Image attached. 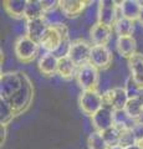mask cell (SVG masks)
Masks as SVG:
<instances>
[{"label": "cell", "mask_w": 143, "mask_h": 149, "mask_svg": "<svg viewBox=\"0 0 143 149\" xmlns=\"http://www.w3.org/2000/svg\"><path fill=\"white\" fill-rule=\"evenodd\" d=\"M68 37H70V29L65 22L57 25H50L39 44L40 49L45 50V52H55L62 41Z\"/></svg>", "instance_id": "cell-1"}, {"label": "cell", "mask_w": 143, "mask_h": 149, "mask_svg": "<svg viewBox=\"0 0 143 149\" xmlns=\"http://www.w3.org/2000/svg\"><path fill=\"white\" fill-rule=\"evenodd\" d=\"M34 97V86L33 82L27 74L22 72V86L15 95H14L10 100H8L9 104L11 106V108L15 112V114H21L29 108V106L33 102Z\"/></svg>", "instance_id": "cell-2"}, {"label": "cell", "mask_w": 143, "mask_h": 149, "mask_svg": "<svg viewBox=\"0 0 143 149\" xmlns=\"http://www.w3.org/2000/svg\"><path fill=\"white\" fill-rule=\"evenodd\" d=\"M40 45L27 37L26 35H20L14 44V52L20 62L29 63L36 58L39 54Z\"/></svg>", "instance_id": "cell-3"}, {"label": "cell", "mask_w": 143, "mask_h": 149, "mask_svg": "<svg viewBox=\"0 0 143 149\" xmlns=\"http://www.w3.org/2000/svg\"><path fill=\"white\" fill-rule=\"evenodd\" d=\"M76 81L78 87L82 91L90 90H98L100 85V73L98 70L91 63H86L84 66H80L76 73Z\"/></svg>", "instance_id": "cell-4"}, {"label": "cell", "mask_w": 143, "mask_h": 149, "mask_svg": "<svg viewBox=\"0 0 143 149\" xmlns=\"http://www.w3.org/2000/svg\"><path fill=\"white\" fill-rule=\"evenodd\" d=\"M78 103L84 114L92 117L103 107V98L98 90L82 91L78 97Z\"/></svg>", "instance_id": "cell-5"}, {"label": "cell", "mask_w": 143, "mask_h": 149, "mask_svg": "<svg viewBox=\"0 0 143 149\" xmlns=\"http://www.w3.org/2000/svg\"><path fill=\"white\" fill-rule=\"evenodd\" d=\"M22 86V72L10 71L0 77V95L3 100H10Z\"/></svg>", "instance_id": "cell-6"}, {"label": "cell", "mask_w": 143, "mask_h": 149, "mask_svg": "<svg viewBox=\"0 0 143 149\" xmlns=\"http://www.w3.org/2000/svg\"><path fill=\"white\" fill-rule=\"evenodd\" d=\"M91 50H92V45L90 42H87L84 39H75L71 42V47H70V52L68 56L77 67L84 66L86 63H90V56H91Z\"/></svg>", "instance_id": "cell-7"}, {"label": "cell", "mask_w": 143, "mask_h": 149, "mask_svg": "<svg viewBox=\"0 0 143 149\" xmlns=\"http://www.w3.org/2000/svg\"><path fill=\"white\" fill-rule=\"evenodd\" d=\"M118 19V1L102 0L97 5V22L113 27Z\"/></svg>", "instance_id": "cell-8"}, {"label": "cell", "mask_w": 143, "mask_h": 149, "mask_svg": "<svg viewBox=\"0 0 143 149\" xmlns=\"http://www.w3.org/2000/svg\"><path fill=\"white\" fill-rule=\"evenodd\" d=\"M102 98H103V106L110 107L113 111L124 109V107L130 101L124 87H119V86L106 90L102 93Z\"/></svg>", "instance_id": "cell-9"}, {"label": "cell", "mask_w": 143, "mask_h": 149, "mask_svg": "<svg viewBox=\"0 0 143 149\" xmlns=\"http://www.w3.org/2000/svg\"><path fill=\"white\" fill-rule=\"evenodd\" d=\"M113 55L107 46H92L90 63L98 70H107L112 65Z\"/></svg>", "instance_id": "cell-10"}, {"label": "cell", "mask_w": 143, "mask_h": 149, "mask_svg": "<svg viewBox=\"0 0 143 149\" xmlns=\"http://www.w3.org/2000/svg\"><path fill=\"white\" fill-rule=\"evenodd\" d=\"M91 125L96 132L102 133L103 130L108 129L114 125L113 122V109L110 107H102L97 113L91 117Z\"/></svg>", "instance_id": "cell-11"}, {"label": "cell", "mask_w": 143, "mask_h": 149, "mask_svg": "<svg viewBox=\"0 0 143 149\" xmlns=\"http://www.w3.org/2000/svg\"><path fill=\"white\" fill-rule=\"evenodd\" d=\"M112 37V27L95 22L90 30V41L92 46H107Z\"/></svg>", "instance_id": "cell-12"}, {"label": "cell", "mask_w": 143, "mask_h": 149, "mask_svg": "<svg viewBox=\"0 0 143 149\" xmlns=\"http://www.w3.org/2000/svg\"><path fill=\"white\" fill-rule=\"evenodd\" d=\"M25 25H26V34L25 35L38 44H40V41L44 37L46 30H47L50 26L45 17L27 20L25 22Z\"/></svg>", "instance_id": "cell-13"}, {"label": "cell", "mask_w": 143, "mask_h": 149, "mask_svg": "<svg viewBox=\"0 0 143 149\" xmlns=\"http://www.w3.org/2000/svg\"><path fill=\"white\" fill-rule=\"evenodd\" d=\"M87 4H91V1H80V0H62L60 1V11L63 14L65 17L75 19L80 16L85 11Z\"/></svg>", "instance_id": "cell-14"}, {"label": "cell", "mask_w": 143, "mask_h": 149, "mask_svg": "<svg viewBox=\"0 0 143 149\" xmlns=\"http://www.w3.org/2000/svg\"><path fill=\"white\" fill-rule=\"evenodd\" d=\"M59 57H56L52 52H45L39 58V70L40 72L45 76H55L57 74V67H59Z\"/></svg>", "instance_id": "cell-15"}, {"label": "cell", "mask_w": 143, "mask_h": 149, "mask_svg": "<svg viewBox=\"0 0 143 149\" xmlns=\"http://www.w3.org/2000/svg\"><path fill=\"white\" fill-rule=\"evenodd\" d=\"M116 49L121 57L131 58L133 55L137 54V41L133 36H122L117 37Z\"/></svg>", "instance_id": "cell-16"}, {"label": "cell", "mask_w": 143, "mask_h": 149, "mask_svg": "<svg viewBox=\"0 0 143 149\" xmlns=\"http://www.w3.org/2000/svg\"><path fill=\"white\" fill-rule=\"evenodd\" d=\"M128 61V68L132 78L137 82V85L140 87H143V54L137 52L133 55L131 58L127 60Z\"/></svg>", "instance_id": "cell-17"}, {"label": "cell", "mask_w": 143, "mask_h": 149, "mask_svg": "<svg viewBox=\"0 0 143 149\" xmlns=\"http://www.w3.org/2000/svg\"><path fill=\"white\" fill-rule=\"evenodd\" d=\"M118 3H119V8L122 10L123 17H126L131 21L138 20L142 8L141 1H138V0H123V1H118Z\"/></svg>", "instance_id": "cell-18"}, {"label": "cell", "mask_w": 143, "mask_h": 149, "mask_svg": "<svg viewBox=\"0 0 143 149\" xmlns=\"http://www.w3.org/2000/svg\"><path fill=\"white\" fill-rule=\"evenodd\" d=\"M78 67L75 65L70 57H62L59 60V67H57V76L62 80H71L72 77H76Z\"/></svg>", "instance_id": "cell-19"}, {"label": "cell", "mask_w": 143, "mask_h": 149, "mask_svg": "<svg viewBox=\"0 0 143 149\" xmlns=\"http://www.w3.org/2000/svg\"><path fill=\"white\" fill-rule=\"evenodd\" d=\"M5 11L14 19H25L27 0H6L4 1Z\"/></svg>", "instance_id": "cell-20"}, {"label": "cell", "mask_w": 143, "mask_h": 149, "mask_svg": "<svg viewBox=\"0 0 143 149\" xmlns=\"http://www.w3.org/2000/svg\"><path fill=\"white\" fill-rule=\"evenodd\" d=\"M113 122L114 125L119 129H132L136 125V120L130 118V116L126 113L124 109H116L113 111Z\"/></svg>", "instance_id": "cell-21"}, {"label": "cell", "mask_w": 143, "mask_h": 149, "mask_svg": "<svg viewBox=\"0 0 143 149\" xmlns=\"http://www.w3.org/2000/svg\"><path fill=\"white\" fill-rule=\"evenodd\" d=\"M45 16V11L41 4V0H27L26 11H25V20H34Z\"/></svg>", "instance_id": "cell-22"}, {"label": "cell", "mask_w": 143, "mask_h": 149, "mask_svg": "<svg viewBox=\"0 0 143 149\" xmlns=\"http://www.w3.org/2000/svg\"><path fill=\"white\" fill-rule=\"evenodd\" d=\"M113 30L116 32L117 37L133 36V32H135V21H131L126 17H122L116 21V24L113 26Z\"/></svg>", "instance_id": "cell-23"}, {"label": "cell", "mask_w": 143, "mask_h": 149, "mask_svg": "<svg viewBox=\"0 0 143 149\" xmlns=\"http://www.w3.org/2000/svg\"><path fill=\"white\" fill-rule=\"evenodd\" d=\"M124 111L130 116V118L136 120V122H140L143 117V106L137 98L128 101V103L124 107Z\"/></svg>", "instance_id": "cell-24"}, {"label": "cell", "mask_w": 143, "mask_h": 149, "mask_svg": "<svg viewBox=\"0 0 143 149\" xmlns=\"http://www.w3.org/2000/svg\"><path fill=\"white\" fill-rule=\"evenodd\" d=\"M101 134H102L103 139L106 141V143L108 144L110 148L119 147V141H121V129L117 128L116 125H113V127L103 130Z\"/></svg>", "instance_id": "cell-25"}, {"label": "cell", "mask_w": 143, "mask_h": 149, "mask_svg": "<svg viewBox=\"0 0 143 149\" xmlns=\"http://www.w3.org/2000/svg\"><path fill=\"white\" fill-rule=\"evenodd\" d=\"M15 116H16L15 112L11 108V106L9 104V102L1 98V101H0V120H1V125L10 124V122Z\"/></svg>", "instance_id": "cell-26"}, {"label": "cell", "mask_w": 143, "mask_h": 149, "mask_svg": "<svg viewBox=\"0 0 143 149\" xmlns=\"http://www.w3.org/2000/svg\"><path fill=\"white\" fill-rule=\"evenodd\" d=\"M87 144H89V149H110L108 144L106 143L102 134L100 132H91L87 138Z\"/></svg>", "instance_id": "cell-27"}, {"label": "cell", "mask_w": 143, "mask_h": 149, "mask_svg": "<svg viewBox=\"0 0 143 149\" xmlns=\"http://www.w3.org/2000/svg\"><path fill=\"white\" fill-rule=\"evenodd\" d=\"M124 90H126L127 95H128V98L130 100H135L138 97V93H140L141 87L137 85V82L133 80L132 76H128L127 80L124 81Z\"/></svg>", "instance_id": "cell-28"}, {"label": "cell", "mask_w": 143, "mask_h": 149, "mask_svg": "<svg viewBox=\"0 0 143 149\" xmlns=\"http://www.w3.org/2000/svg\"><path fill=\"white\" fill-rule=\"evenodd\" d=\"M136 137L133 134L132 129H122L121 130V141H119V147L126 149L131 146H135L136 144Z\"/></svg>", "instance_id": "cell-29"}, {"label": "cell", "mask_w": 143, "mask_h": 149, "mask_svg": "<svg viewBox=\"0 0 143 149\" xmlns=\"http://www.w3.org/2000/svg\"><path fill=\"white\" fill-rule=\"evenodd\" d=\"M44 17L46 19V21H47L49 25H57V24H62L63 17L65 16H63V14L60 11V9H59V10H55V11L45 14Z\"/></svg>", "instance_id": "cell-30"}, {"label": "cell", "mask_w": 143, "mask_h": 149, "mask_svg": "<svg viewBox=\"0 0 143 149\" xmlns=\"http://www.w3.org/2000/svg\"><path fill=\"white\" fill-rule=\"evenodd\" d=\"M41 4H43L45 14L60 9V1H57V0H41Z\"/></svg>", "instance_id": "cell-31"}, {"label": "cell", "mask_w": 143, "mask_h": 149, "mask_svg": "<svg viewBox=\"0 0 143 149\" xmlns=\"http://www.w3.org/2000/svg\"><path fill=\"white\" fill-rule=\"evenodd\" d=\"M132 130H133V134H135L137 142L143 141V122H142V120L137 122L135 127L132 128ZM137 142H136V143H137Z\"/></svg>", "instance_id": "cell-32"}, {"label": "cell", "mask_w": 143, "mask_h": 149, "mask_svg": "<svg viewBox=\"0 0 143 149\" xmlns=\"http://www.w3.org/2000/svg\"><path fill=\"white\" fill-rule=\"evenodd\" d=\"M6 136H8V125H1V146L5 143Z\"/></svg>", "instance_id": "cell-33"}, {"label": "cell", "mask_w": 143, "mask_h": 149, "mask_svg": "<svg viewBox=\"0 0 143 149\" xmlns=\"http://www.w3.org/2000/svg\"><path fill=\"white\" fill-rule=\"evenodd\" d=\"M142 3V8H141V13H140V16H138V24H140V26L141 27H143V1H141Z\"/></svg>", "instance_id": "cell-34"}, {"label": "cell", "mask_w": 143, "mask_h": 149, "mask_svg": "<svg viewBox=\"0 0 143 149\" xmlns=\"http://www.w3.org/2000/svg\"><path fill=\"white\" fill-rule=\"evenodd\" d=\"M137 100L140 101V102H141V104L143 106V87H141V90H140V93H138Z\"/></svg>", "instance_id": "cell-35"}, {"label": "cell", "mask_w": 143, "mask_h": 149, "mask_svg": "<svg viewBox=\"0 0 143 149\" xmlns=\"http://www.w3.org/2000/svg\"><path fill=\"white\" fill-rule=\"evenodd\" d=\"M126 149H143V148L138 147L137 144H135V146H131V147H128V148H126Z\"/></svg>", "instance_id": "cell-36"}, {"label": "cell", "mask_w": 143, "mask_h": 149, "mask_svg": "<svg viewBox=\"0 0 143 149\" xmlns=\"http://www.w3.org/2000/svg\"><path fill=\"white\" fill-rule=\"evenodd\" d=\"M110 149H123V148H121V147H113V148H110Z\"/></svg>", "instance_id": "cell-37"}]
</instances>
